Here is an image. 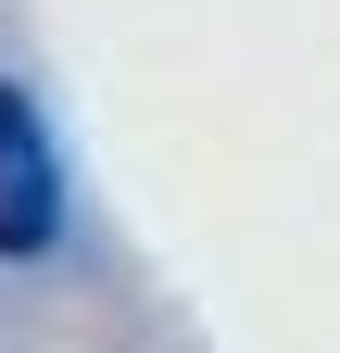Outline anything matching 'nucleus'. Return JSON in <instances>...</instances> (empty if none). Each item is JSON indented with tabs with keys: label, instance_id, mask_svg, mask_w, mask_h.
Listing matches in <instances>:
<instances>
[{
	"label": "nucleus",
	"instance_id": "1",
	"mask_svg": "<svg viewBox=\"0 0 340 353\" xmlns=\"http://www.w3.org/2000/svg\"><path fill=\"white\" fill-rule=\"evenodd\" d=\"M63 228V176H51V139H38V114H25V88H0V252H51Z\"/></svg>",
	"mask_w": 340,
	"mask_h": 353
}]
</instances>
